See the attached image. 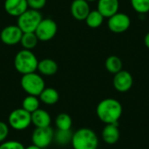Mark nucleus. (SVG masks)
Returning a JSON list of instances; mask_svg holds the SVG:
<instances>
[{
	"instance_id": "18",
	"label": "nucleus",
	"mask_w": 149,
	"mask_h": 149,
	"mask_svg": "<svg viewBox=\"0 0 149 149\" xmlns=\"http://www.w3.org/2000/svg\"><path fill=\"white\" fill-rule=\"evenodd\" d=\"M40 102L47 106L55 105L59 100V94L58 91L52 87H45L38 96Z\"/></svg>"
},
{
	"instance_id": "31",
	"label": "nucleus",
	"mask_w": 149,
	"mask_h": 149,
	"mask_svg": "<svg viewBox=\"0 0 149 149\" xmlns=\"http://www.w3.org/2000/svg\"><path fill=\"white\" fill-rule=\"evenodd\" d=\"M88 3H92V2H94V1H96V0H86Z\"/></svg>"
},
{
	"instance_id": "28",
	"label": "nucleus",
	"mask_w": 149,
	"mask_h": 149,
	"mask_svg": "<svg viewBox=\"0 0 149 149\" xmlns=\"http://www.w3.org/2000/svg\"><path fill=\"white\" fill-rule=\"evenodd\" d=\"M46 0H27V4L29 9L39 10L45 7Z\"/></svg>"
},
{
	"instance_id": "16",
	"label": "nucleus",
	"mask_w": 149,
	"mask_h": 149,
	"mask_svg": "<svg viewBox=\"0 0 149 149\" xmlns=\"http://www.w3.org/2000/svg\"><path fill=\"white\" fill-rule=\"evenodd\" d=\"M101 136L103 141L108 145H113L117 143L120 139V130L118 123L107 124L102 130Z\"/></svg>"
},
{
	"instance_id": "1",
	"label": "nucleus",
	"mask_w": 149,
	"mask_h": 149,
	"mask_svg": "<svg viewBox=\"0 0 149 149\" xmlns=\"http://www.w3.org/2000/svg\"><path fill=\"white\" fill-rule=\"evenodd\" d=\"M123 113L122 105L115 99L108 98L101 100L96 108L98 118L107 124L118 123Z\"/></svg>"
},
{
	"instance_id": "9",
	"label": "nucleus",
	"mask_w": 149,
	"mask_h": 149,
	"mask_svg": "<svg viewBox=\"0 0 149 149\" xmlns=\"http://www.w3.org/2000/svg\"><path fill=\"white\" fill-rule=\"evenodd\" d=\"M131 19L128 15L123 12H117L108 18V29L113 33H123L129 29Z\"/></svg>"
},
{
	"instance_id": "24",
	"label": "nucleus",
	"mask_w": 149,
	"mask_h": 149,
	"mask_svg": "<svg viewBox=\"0 0 149 149\" xmlns=\"http://www.w3.org/2000/svg\"><path fill=\"white\" fill-rule=\"evenodd\" d=\"M55 126L58 130H71L72 126V120L69 114L61 113L58 114L55 119Z\"/></svg>"
},
{
	"instance_id": "23",
	"label": "nucleus",
	"mask_w": 149,
	"mask_h": 149,
	"mask_svg": "<svg viewBox=\"0 0 149 149\" xmlns=\"http://www.w3.org/2000/svg\"><path fill=\"white\" fill-rule=\"evenodd\" d=\"M38 41L39 40L35 32H23L20 43L24 49L31 51L33 48L37 46Z\"/></svg>"
},
{
	"instance_id": "11",
	"label": "nucleus",
	"mask_w": 149,
	"mask_h": 149,
	"mask_svg": "<svg viewBox=\"0 0 149 149\" xmlns=\"http://www.w3.org/2000/svg\"><path fill=\"white\" fill-rule=\"evenodd\" d=\"M134 84V79L132 74L125 70H121L120 72L114 74L113 79V85L115 90L120 93L128 92Z\"/></svg>"
},
{
	"instance_id": "21",
	"label": "nucleus",
	"mask_w": 149,
	"mask_h": 149,
	"mask_svg": "<svg viewBox=\"0 0 149 149\" xmlns=\"http://www.w3.org/2000/svg\"><path fill=\"white\" fill-rule=\"evenodd\" d=\"M40 107V100L38 96L27 95L22 101V108L30 113L38 110Z\"/></svg>"
},
{
	"instance_id": "10",
	"label": "nucleus",
	"mask_w": 149,
	"mask_h": 149,
	"mask_svg": "<svg viewBox=\"0 0 149 149\" xmlns=\"http://www.w3.org/2000/svg\"><path fill=\"white\" fill-rule=\"evenodd\" d=\"M23 31L17 25H8L2 30L0 39L4 45H15L20 43Z\"/></svg>"
},
{
	"instance_id": "26",
	"label": "nucleus",
	"mask_w": 149,
	"mask_h": 149,
	"mask_svg": "<svg viewBox=\"0 0 149 149\" xmlns=\"http://www.w3.org/2000/svg\"><path fill=\"white\" fill-rule=\"evenodd\" d=\"M24 146L18 141H5L0 143V149H24Z\"/></svg>"
},
{
	"instance_id": "27",
	"label": "nucleus",
	"mask_w": 149,
	"mask_h": 149,
	"mask_svg": "<svg viewBox=\"0 0 149 149\" xmlns=\"http://www.w3.org/2000/svg\"><path fill=\"white\" fill-rule=\"evenodd\" d=\"M10 133V127L8 123L0 121V143L5 141L9 136Z\"/></svg>"
},
{
	"instance_id": "5",
	"label": "nucleus",
	"mask_w": 149,
	"mask_h": 149,
	"mask_svg": "<svg viewBox=\"0 0 149 149\" xmlns=\"http://www.w3.org/2000/svg\"><path fill=\"white\" fill-rule=\"evenodd\" d=\"M43 19L39 10L27 9L17 17V26L23 32H35L40 21Z\"/></svg>"
},
{
	"instance_id": "25",
	"label": "nucleus",
	"mask_w": 149,
	"mask_h": 149,
	"mask_svg": "<svg viewBox=\"0 0 149 149\" xmlns=\"http://www.w3.org/2000/svg\"><path fill=\"white\" fill-rule=\"evenodd\" d=\"M133 9L141 15L149 11V0H130Z\"/></svg>"
},
{
	"instance_id": "20",
	"label": "nucleus",
	"mask_w": 149,
	"mask_h": 149,
	"mask_svg": "<svg viewBox=\"0 0 149 149\" xmlns=\"http://www.w3.org/2000/svg\"><path fill=\"white\" fill-rule=\"evenodd\" d=\"M72 134L73 133L71 130H58V129H57V131L54 133L53 141H55L57 145L61 146V147L67 146L72 141Z\"/></svg>"
},
{
	"instance_id": "17",
	"label": "nucleus",
	"mask_w": 149,
	"mask_h": 149,
	"mask_svg": "<svg viewBox=\"0 0 149 149\" xmlns=\"http://www.w3.org/2000/svg\"><path fill=\"white\" fill-rule=\"evenodd\" d=\"M40 74L45 76H52L58 72V64L51 58H45L38 61V69Z\"/></svg>"
},
{
	"instance_id": "19",
	"label": "nucleus",
	"mask_w": 149,
	"mask_h": 149,
	"mask_svg": "<svg viewBox=\"0 0 149 149\" xmlns=\"http://www.w3.org/2000/svg\"><path fill=\"white\" fill-rule=\"evenodd\" d=\"M105 66L107 72H109L110 73L115 74L122 70L123 64H122V60L118 56L112 55V56H109L106 59Z\"/></svg>"
},
{
	"instance_id": "14",
	"label": "nucleus",
	"mask_w": 149,
	"mask_h": 149,
	"mask_svg": "<svg viewBox=\"0 0 149 149\" xmlns=\"http://www.w3.org/2000/svg\"><path fill=\"white\" fill-rule=\"evenodd\" d=\"M119 0H98L97 10L100 14L107 18L119 12Z\"/></svg>"
},
{
	"instance_id": "2",
	"label": "nucleus",
	"mask_w": 149,
	"mask_h": 149,
	"mask_svg": "<svg viewBox=\"0 0 149 149\" xmlns=\"http://www.w3.org/2000/svg\"><path fill=\"white\" fill-rule=\"evenodd\" d=\"M71 144L73 149H97L99 138L93 129L82 127L72 134Z\"/></svg>"
},
{
	"instance_id": "15",
	"label": "nucleus",
	"mask_w": 149,
	"mask_h": 149,
	"mask_svg": "<svg viewBox=\"0 0 149 149\" xmlns=\"http://www.w3.org/2000/svg\"><path fill=\"white\" fill-rule=\"evenodd\" d=\"M51 123L52 117L46 110L38 108L31 113V125L35 127H47Z\"/></svg>"
},
{
	"instance_id": "22",
	"label": "nucleus",
	"mask_w": 149,
	"mask_h": 149,
	"mask_svg": "<svg viewBox=\"0 0 149 149\" xmlns=\"http://www.w3.org/2000/svg\"><path fill=\"white\" fill-rule=\"evenodd\" d=\"M104 18L105 17L100 14V12L98 10H91L89 12L85 21L87 26H89L90 28L95 29V28L100 27L103 24Z\"/></svg>"
},
{
	"instance_id": "3",
	"label": "nucleus",
	"mask_w": 149,
	"mask_h": 149,
	"mask_svg": "<svg viewBox=\"0 0 149 149\" xmlns=\"http://www.w3.org/2000/svg\"><path fill=\"white\" fill-rule=\"evenodd\" d=\"M38 60L31 50L23 49L14 58V67L22 75L34 72L38 69Z\"/></svg>"
},
{
	"instance_id": "30",
	"label": "nucleus",
	"mask_w": 149,
	"mask_h": 149,
	"mask_svg": "<svg viewBox=\"0 0 149 149\" xmlns=\"http://www.w3.org/2000/svg\"><path fill=\"white\" fill-rule=\"evenodd\" d=\"M24 149H42V148H40L37 147V146H35V145L31 144V145H30V146H28V147L24 148Z\"/></svg>"
},
{
	"instance_id": "29",
	"label": "nucleus",
	"mask_w": 149,
	"mask_h": 149,
	"mask_svg": "<svg viewBox=\"0 0 149 149\" xmlns=\"http://www.w3.org/2000/svg\"><path fill=\"white\" fill-rule=\"evenodd\" d=\"M144 44L146 45V47L149 49V32H148L146 35H145V38H144Z\"/></svg>"
},
{
	"instance_id": "8",
	"label": "nucleus",
	"mask_w": 149,
	"mask_h": 149,
	"mask_svg": "<svg viewBox=\"0 0 149 149\" xmlns=\"http://www.w3.org/2000/svg\"><path fill=\"white\" fill-rule=\"evenodd\" d=\"M58 25L56 22L51 18H43L38 25L35 34L40 41H49L53 38L57 33Z\"/></svg>"
},
{
	"instance_id": "13",
	"label": "nucleus",
	"mask_w": 149,
	"mask_h": 149,
	"mask_svg": "<svg viewBox=\"0 0 149 149\" xmlns=\"http://www.w3.org/2000/svg\"><path fill=\"white\" fill-rule=\"evenodd\" d=\"M3 8L10 16L17 17L28 9L27 0H5Z\"/></svg>"
},
{
	"instance_id": "7",
	"label": "nucleus",
	"mask_w": 149,
	"mask_h": 149,
	"mask_svg": "<svg viewBox=\"0 0 149 149\" xmlns=\"http://www.w3.org/2000/svg\"><path fill=\"white\" fill-rule=\"evenodd\" d=\"M54 133L52 127H35L31 134V143L40 148H48L53 141Z\"/></svg>"
},
{
	"instance_id": "4",
	"label": "nucleus",
	"mask_w": 149,
	"mask_h": 149,
	"mask_svg": "<svg viewBox=\"0 0 149 149\" xmlns=\"http://www.w3.org/2000/svg\"><path fill=\"white\" fill-rule=\"evenodd\" d=\"M21 87L28 95L39 96L45 88V83L42 76L38 73L31 72L22 76L20 80Z\"/></svg>"
},
{
	"instance_id": "6",
	"label": "nucleus",
	"mask_w": 149,
	"mask_h": 149,
	"mask_svg": "<svg viewBox=\"0 0 149 149\" xmlns=\"http://www.w3.org/2000/svg\"><path fill=\"white\" fill-rule=\"evenodd\" d=\"M8 125L15 131H24L31 125V113L22 107L14 109L9 114Z\"/></svg>"
},
{
	"instance_id": "12",
	"label": "nucleus",
	"mask_w": 149,
	"mask_h": 149,
	"mask_svg": "<svg viewBox=\"0 0 149 149\" xmlns=\"http://www.w3.org/2000/svg\"><path fill=\"white\" fill-rule=\"evenodd\" d=\"M70 9L72 17L79 21L85 20L91 11L89 3L86 0H73Z\"/></svg>"
}]
</instances>
